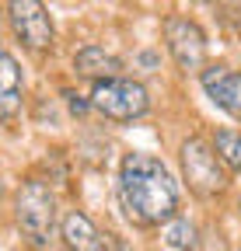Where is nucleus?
Returning a JSON list of instances; mask_svg holds the SVG:
<instances>
[{"instance_id": "nucleus-1", "label": "nucleus", "mask_w": 241, "mask_h": 251, "mask_svg": "<svg viewBox=\"0 0 241 251\" xmlns=\"http://www.w3.org/2000/svg\"><path fill=\"white\" fill-rule=\"evenodd\" d=\"M119 206L136 227H158L178 216V181L150 153H126L119 168Z\"/></svg>"}, {"instance_id": "nucleus-2", "label": "nucleus", "mask_w": 241, "mask_h": 251, "mask_svg": "<svg viewBox=\"0 0 241 251\" xmlns=\"http://www.w3.org/2000/svg\"><path fill=\"white\" fill-rule=\"evenodd\" d=\"M14 213H18V224H21L25 237L35 248H49L53 244V234H56V199H53L46 181L28 178L18 188Z\"/></svg>"}, {"instance_id": "nucleus-3", "label": "nucleus", "mask_w": 241, "mask_h": 251, "mask_svg": "<svg viewBox=\"0 0 241 251\" xmlns=\"http://www.w3.org/2000/svg\"><path fill=\"white\" fill-rule=\"evenodd\" d=\"M91 108H98L105 119L112 122H133L140 115H147L150 108V94L143 84L115 77V80H102L91 91Z\"/></svg>"}, {"instance_id": "nucleus-4", "label": "nucleus", "mask_w": 241, "mask_h": 251, "mask_svg": "<svg viewBox=\"0 0 241 251\" xmlns=\"http://www.w3.org/2000/svg\"><path fill=\"white\" fill-rule=\"evenodd\" d=\"M182 171H186V181L196 196L210 199L227 188V171L220 164V157L214 153V147H210L203 136H189L182 143Z\"/></svg>"}, {"instance_id": "nucleus-5", "label": "nucleus", "mask_w": 241, "mask_h": 251, "mask_svg": "<svg viewBox=\"0 0 241 251\" xmlns=\"http://www.w3.org/2000/svg\"><path fill=\"white\" fill-rule=\"evenodd\" d=\"M164 42H168V52L175 56L178 70H199L203 59H206V35L203 28L189 18H168L164 21Z\"/></svg>"}, {"instance_id": "nucleus-6", "label": "nucleus", "mask_w": 241, "mask_h": 251, "mask_svg": "<svg viewBox=\"0 0 241 251\" xmlns=\"http://www.w3.org/2000/svg\"><path fill=\"white\" fill-rule=\"evenodd\" d=\"M7 18H11L14 35L28 49H49L53 46V18L46 14L42 4H35V0H14V4H7Z\"/></svg>"}, {"instance_id": "nucleus-7", "label": "nucleus", "mask_w": 241, "mask_h": 251, "mask_svg": "<svg viewBox=\"0 0 241 251\" xmlns=\"http://www.w3.org/2000/svg\"><path fill=\"white\" fill-rule=\"evenodd\" d=\"M203 91L210 94V101L217 108H224L231 119L241 122V74L231 67H206L199 74Z\"/></svg>"}, {"instance_id": "nucleus-8", "label": "nucleus", "mask_w": 241, "mask_h": 251, "mask_svg": "<svg viewBox=\"0 0 241 251\" xmlns=\"http://www.w3.org/2000/svg\"><path fill=\"white\" fill-rule=\"evenodd\" d=\"M59 237L70 251H108V241L102 237V230L87 220L84 213L70 209L63 216V224H59Z\"/></svg>"}, {"instance_id": "nucleus-9", "label": "nucleus", "mask_w": 241, "mask_h": 251, "mask_svg": "<svg viewBox=\"0 0 241 251\" xmlns=\"http://www.w3.org/2000/svg\"><path fill=\"white\" fill-rule=\"evenodd\" d=\"M74 67H77V74H84L95 84H102V80H115L119 70H123V63H119L112 52H105V46H84L74 56Z\"/></svg>"}, {"instance_id": "nucleus-10", "label": "nucleus", "mask_w": 241, "mask_h": 251, "mask_svg": "<svg viewBox=\"0 0 241 251\" xmlns=\"http://www.w3.org/2000/svg\"><path fill=\"white\" fill-rule=\"evenodd\" d=\"M21 108V70L14 56L0 52V119H11Z\"/></svg>"}, {"instance_id": "nucleus-11", "label": "nucleus", "mask_w": 241, "mask_h": 251, "mask_svg": "<svg viewBox=\"0 0 241 251\" xmlns=\"http://www.w3.org/2000/svg\"><path fill=\"white\" fill-rule=\"evenodd\" d=\"M214 153L220 157V164H227L231 171H241V129H217Z\"/></svg>"}, {"instance_id": "nucleus-12", "label": "nucleus", "mask_w": 241, "mask_h": 251, "mask_svg": "<svg viewBox=\"0 0 241 251\" xmlns=\"http://www.w3.org/2000/svg\"><path fill=\"white\" fill-rule=\"evenodd\" d=\"M164 241L175 251H192L196 248V227L189 224L186 216H171L168 224H164Z\"/></svg>"}, {"instance_id": "nucleus-13", "label": "nucleus", "mask_w": 241, "mask_h": 251, "mask_svg": "<svg viewBox=\"0 0 241 251\" xmlns=\"http://www.w3.org/2000/svg\"><path fill=\"white\" fill-rule=\"evenodd\" d=\"M63 98H67V105H70V112H74V115H84L87 108H91V101H84L80 94H74V91H63Z\"/></svg>"}, {"instance_id": "nucleus-14", "label": "nucleus", "mask_w": 241, "mask_h": 251, "mask_svg": "<svg viewBox=\"0 0 241 251\" xmlns=\"http://www.w3.org/2000/svg\"><path fill=\"white\" fill-rule=\"evenodd\" d=\"M238 209H241V199H238Z\"/></svg>"}]
</instances>
